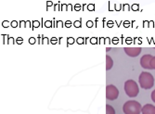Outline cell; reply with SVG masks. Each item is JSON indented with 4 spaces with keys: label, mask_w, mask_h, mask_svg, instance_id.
I'll list each match as a JSON object with an SVG mask.
<instances>
[{
    "label": "cell",
    "mask_w": 155,
    "mask_h": 114,
    "mask_svg": "<svg viewBox=\"0 0 155 114\" xmlns=\"http://www.w3.org/2000/svg\"><path fill=\"white\" fill-rule=\"evenodd\" d=\"M153 59V57L150 54L144 55L141 59H140V65L142 68L147 69V70H152L151 68V60Z\"/></svg>",
    "instance_id": "cell-5"
},
{
    "label": "cell",
    "mask_w": 155,
    "mask_h": 114,
    "mask_svg": "<svg viewBox=\"0 0 155 114\" xmlns=\"http://www.w3.org/2000/svg\"><path fill=\"white\" fill-rule=\"evenodd\" d=\"M106 114H115V110L110 105L106 106Z\"/></svg>",
    "instance_id": "cell-9"
},
{
    "label": "cell",
    "mask_w": 155,
    "mask_h": 114,
    "mask_svg": "<svg viewBox=\"0 0 155 114\" xmlns=\"http://www.w3.org/2000/svg\"><path fill=\"white\" fill-rule=\"evenodd\" d=\"M151 99H152V101L155 103V89L152 91V93H151Z\"/></svg>",
    "instance_id": "cell-11"
},
{
    "label": "cell",
    "mask_w": 155,
    "mask_h": 114,
    "mask_svg": "<svg viewBox=\"0 0 155 114\" xmlns=\"http://www.w3.org/2000/svg\"><path fill=\"white\" fill-rule=\"evenodd\" d=\"M151 68H152V70H155V56L153 57V59L151 60Z\"/></svg>",
    "instance_id": "cell-10"
},
{
    "label": "cell",
    "mask_w": 155,
    "mask_h": 114,
    "mask_svg": "<svg viewBox=\"0 0 155 114\" xmlns=\"http://www.w3.org/2000/svg\"><path fill=\"white\" fill-rule=\"evenodd\" d=\"M142 114H155V106L151 104H146L142 107Z\"/></svg>",
    "instance_id": "cell-7"
},
{
    "label": "cell",
    "mask_w": 155,
    "mask_h": 114,
    "mask_svg": "<svg viewBox=\"0 0 155 114\" xmlns=\"http://www.w3.org/2000/svg\"><path fill=\"white\" fill-rule=\"evenodd\" d=\"M138 82L140 87L143 89H150L154 85V77L151 73L147 72H142L138 77Z\"/></svg>",
    "instance_id": "cell-2"
},
{
    "label": "cell",
    "mask_w": 155,
    "mask_h": 114,
    "mask_svg": "<svg viewBox=\"0 0 155 114\" xmlns=\"http://www.w3.org/2000/svg\"><path fill=\"white\" fill-rule=\"evenodd\" d=\"M119 96V90L114 84H109L106 87V97L108 100H115Z\"/></svg>",
    "instance_id": "cell-4"
},
{
    "label": "cell",
    "mask_w": 155,
    "mask_h": 114,
    "mask_svg": "<svg viewBox=\"0 0 155 114\" xmlns=\"http://www.w3.org/2000/svg\"><path fill=\"white\" fill-rule=\"evenodd\" d=\"M124 92L129 97H136L139 93L137 83L134 80H128L124 83Z\"/></svg>",
    "instance_id": "cell-3"
},
{
    "label": "cell",
    "mask_w": 155,
    "mask_h": 114,
    "mask_svg": "<svg viewBox=\"0 0 155 114\" xmlns=\"http://www.w3.org/2000/svg\"><path fill=\"white\" fill-rule=\"evenodd\" d=\"M112 66H114V61H112V59L109 55L106 56V70H110Z\"/></svg>",
    "instance_id": "cell-8"
},
{
    "label": "cell",
    "mask_w": 155,
    "mask_h": 114,
    "mask_svg": "<svg viewBox=\"0 0 155 114\" xmlns=\"http://www.w3.org/2000/svg\"><path fill=\"white\" fill-rule=\"evenodd\" d=\"M123 111L124 114H140L142 111V107L141 104L136 100H129L124 104Z\"/></svg>",
    "instance_id": "cell-1"
},
{
    "label": "cell",
    "mask_w": 155,
    "mask_h": 114,
    "mask_svg": "<svg viewBox=\"0 0 155 114\" xmlns=\"http://www.w3.org/2000/svg\"><path fill=\"white\" fill-rule=\"evenodd\" d=\"M124 50L126 55H128L129 57H132V58L137 57L140 53H141V48L140 47H124Z\"/></svg>",
    "instance_id": "cell-6"
}]
</instances>
